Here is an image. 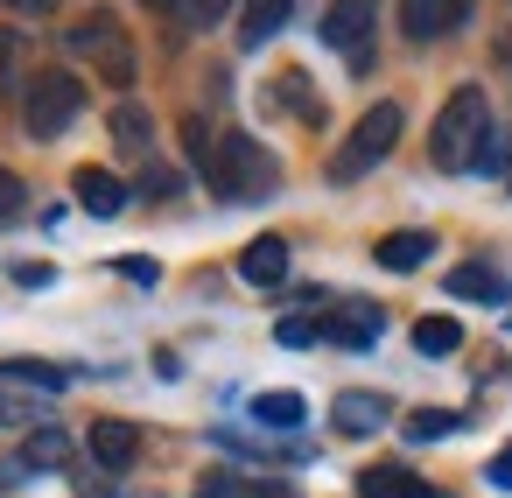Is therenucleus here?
Segmentation results:
<instances>
[{
	"label": "nucleus",
	"instance_id": "12",
	"mask_svg": "<svg viewBox=\"0 0 512 498\" xmlns=\"http://www.w3.org/2000/svg\"><path fill=\"white\" fill-rule=\"evenodd\" d=\"M358 498H435V484L407 463H372L358 470Z\"/></svg>",
	"mask_w": 512,
	"mask_h": 498
},
{
	"label": "nucleus",
	"instance_id": "22",
	"mask_svg": "<svg viewBox=\"0 0 512 498\" xmlns=\"http://www.w3.org/2000/svg\"><path fill=\"white\" fill-rule=\"evenodd\" d=\"M22 211H29V183H22L8 162H0V225H15Z\"/></svg>",
	"mask_w": 512,
	"mask_h": 498
},
{
	"label": "nucleus",
	"instance_id": "9",
	"mask_svg": "<svg viewBox=\"0 0 512 498\" xmlns=\"http://www.w3.org/2000/svg\"><path fill=\"white\" fill-rule=\"evenodd\" d=\"M386 393H365V386H351V393H337L330 400V421H337V435H379L386 428Z\"/></svg>",
	"mask_w": 512,
	"mask_h": 498
},
{
	"label": "nucleus",
	"instance_id": "13",
	"mask_svg": "<svg viewBox=\"0 0 512 498\" xmlns=\"http://www.w3.org/2000/svg\"><path fill=\"white\" fill-rule=\"evenodd\" d=\"M71 190H78V211H92V218H120L127 211V183L113 169H78Z\"/></svg>",
	"mask_w": 512,
	"mask_h": 498
},
{
	"label": "nucleus",
	"instance_id": "8",
	"mask_svg": "<svg viewBox=\"0 0 512 498\" xmlns=\"http://www.w3.org/2000/svg\"><path fill=\"white\" fill-rule=\"evenodd\" d=\"M470 8L477 0H400V29L414 43H435V36H456L470 22Z\"/></svg>",
	"mask_w": 512,
	"mask_h": 498
},
{
	"label": "nucleus",
	"instance_id": "17",
	"mask_svg": "<svg viewBox=\"0 0 512 498\" xmlns=\"http://www.w3.org/2000/svg\"><path fill=\"white\" fill-rule=\"evenodd\" d=\"M64 365H43V358H0V386H29V393H64Z\"/></svg>",
	"mask_w": 512,
	"mask_h": 498
},
{
	"label": "nucleus",
	"instance_id": "3",
	"mask_svg": "<svg viewBox=\"0 0 512 498\" xmlns=\"http://www.w3.org/2000/svg\"><path fill=\"white\" fill-rule=\"evenodd\" d=\"M64 43H71V57H85V64H92V71H99L106 85H120V92H127V85L141 78L134 36H127V22H113L106 8H92L85 22H71V29H64Z\"/></svg>",
	"mask_w": 512,
	"mask_h": 498
},
{
	"label": "nucleus",
	"instance_id": "10",
	"mask_svg": "<svg viewBox=\"0 0 512 498\" xmlns=\"http://www.w3.org/2000/svg\"><path fill=\"white\" fill-rule=\"evenodd\" d=\"M456 302H512V281L498 274V267H484V260H463V267H449V281H442Z\"/></svg>",
	"mask_w": 512,
	"mask_h": 498
},
{
	"label": "nucleus",
	"instance_id": "4",
	"mask_svg": "<svg viewBox=\"0 0 512 498\" xmlns=\"http://www.w3.org/2000/svg\"><path fill=\"white\" fill-rule=\"evenodd\" d=\"M400 120H407V113H400L393 99H379V106H372V113H365V120L337 141V155H330V183H358V176H372V169L393 155Z\"/></svg>",
	"mask_w": 512,
	"mask_h": 498
},
{
	"label": "nucleus",
	"instance_id": "6",
	"mask_svg": "<svg viewBox=\"0 0 512 498\" xmlns=\"http://www.w3.org/2000/svg\"><path fill=\"white\" fill-rule=\"evenodd\" d=\"M372 22H379V0H330V8H323V43L330 50H351V64L365 71Z\"/></svg>",
	"mask_w": 512,
	"mask_h": 498
},
{
	"label": "nucleus",
	"instance_id": "15",
	"mask_svg": "<svg viewBox=\"0 0 512 498\" xmlns=\"http://www.w3.org/2000/svg\"><path fill=\"white\" fill-rule=\"evenodd\" d=\"M428 253H435V239H428V232H386V239L372 246V260H379L386 274H414Z\"/></svg>",
	"mask_w": 512,
	"mask_h": 498
},
{
	"label": "nucleus",
	"instance_id": "29",
	"mask_svg": "<svg viewBox=\"0 0 512 498\" xmlns=\"http://www.w3.org/2000/svg\"><path fill=\"white\" fill-rule=\"evenodd\" d=\"M15 281H22V288H50V281H57V274H50V267H43V260H15Z\"/></svg>",
	"mask_w": 512,
	"mask_h": 498
},
{
	"label": "nucleus",
	"instance_id": "34",
	"mask_svg": "<svg viewBox=\"0 0 512 498\" xmlns=\"http://www.w3.org/2000/svg\"><path fill=\"white\" fill-rule=\"evenodd\" d=\"M8 50H15V43H8V36H0V64H8Z\"/></svg>",
	"mask_w": 512,
	"mask_h": 498
},
{
	"label": "nucleus",
	"instance_id": "27",
	"mask_svg": "<svg viewBox=\"0 0 512 498\" xmlns=\"http://www.w3.org/2000/svg\"><path fill=\"white\" fill-rule=\"evenodd\" d=\"M274 337H281L288 351H302V344H316V323H309V316H288V323H281Z\"/></svg>",
	"mask_w": 512,
	"mask_h": 498
},
{
	"label": "nucleus",
	"instance_id": "7",
	"mask_svg": "<svg viewBox=\"0 0 512 498\" xmlns=\"http://www.w3.org/2000/svg\"><path fill=\"white\" fill-rule=\"evenodd\" d=\"M379 330H386V316H379L372 302H337L330 316H316V337H323V344H344V351L379 344Z\"/></svg>",
	"mask_w": 512,
	"mask_h": 498
},
{
	"label": "nucleus",
	"instance_id": "24",
	"mask_svg": "<svg viewBox=\"0 0 512 498\" xmlns=\"http://www.w3.org/2000/svg\"><path fill=\"white\" fill-rule=\"evenodd\" d=\"M281 99L302 113V120H323V99H309V85H302V71H281Z\"/></svg>",
	"mask_w": 512,
	"mask_h": 498
},
{
	"label": "nucleus",
	"instance_id": "30",
	"mask_svg": "<svg viewBox=\"0 0 512 498\" xmlns=\"http://www.w3.org/2000/svg\"><path fill=\"white\" fill-rule=\"evenodd\" d=\"M120 274H127V281H141V288H155V281H162V267H155V260H120Z\"/></svg>",
	"mask_w": 512,
	"mask_h": 498
},
{
	"label": "nucleus",
	"instance_id": "28",
	"mask_svg": "<svg viewBox=\"0 0 512 498\" xmlns=\"http://www.w3.org/2000/svg\"><path fill=\"white\" fill-rule=\"evenodd\" d=\"M484 484H491V491H512V442H505V449L484 463Z\"/></svg>",
	"mask_w": 512,
	"mask_h": 498
},
{
	"label": "nucleus",
	"instance_id": "2",
	"mask_svg": "<svg viewBox=\"0 0 512 498\" xmlns=\"http://www.w3.org/2000/svg\"><path fill=\"white\" fill-rule=\"evenodd\" d=\"M484 148H491V99H484V85H456L442 99V113H435L428 162L449 169V176H463V169H477Z\"/></svg>",
	"mask_w": 512,
	"mask_h": 498
},
{
	"label": "nucleus",
	"instance_id": "26",
	"mask_svg": "<svg viewBox=\"0 0 512 498\" xmlns=\"http://www.w3.org/2000/svg\"><path fill=\"white\" fill-rule=\"evenodd\" d=\"M141 190H148V197H155V204H162V197H176V190H183V176H176V169H162V162H155V169H148V176H141Z\"/></svg>",
	"mask_w": 512,
	"mask_h": 498
},
{
	"label": "nucleus",
	"instance_id": "32",
	"mask_svg": "<svg viewBox=\"0 0 512 498\" xmlns=\"http://www.w3.org/2000/svg\"><path fill=\"white\" fill-rule=\"evenodd\" d=\"M8 8H15V15H50L57 0H8Z\"/></svg>",
	"mask_w": 512,
	"mask_h": 498
},
{
	"label": "nucleus",
	"instance_id": "1",
	"mask_svg": "<svg viewBox=\"0 0 512 498\" xmlns=\"http://www.w3.org/2000/svg\"><path fill=\"white\" fill-rule=\"evenodd\" d=\"M183 148L204 169L211 197H225V204H260V197L281 190V162L253 134H211L204 120H183Z\"/></svg>",
	"mask_w": 512,
	"mask_h": 498
},
{
	"label": "nucleus",
	"instance_id": "18",
	"mask_svg": "<svg viewBox=\"0 0 512 498\" xmlns=\"http://www.w3.org/2000/svg\"><path fill=\"white\" fill-rule=\"evenodd\" d=\"M253 421H260V428H302V421H309V400L288 393V386H281V393H253Z\"/></svg>",
	"mask_w": 512,
	"mask_h": 498
},
{
	"label": "nucleus",
	"instance_id": "14",
	"mask_svg": "<svg viewBox=\"0 0 512 498\" xmlns=\"http://www.w3.org/2000/svg\"><path fill=\"white\" fill-rule=\"evenodd\" d=\"M288 15H295V0H246V8H239V43H246V50L274 43V36L288 29Z\"/></svg>",
	"mask_w": 512,
	"mask_h": 498
},
{
	"label": "nucleus",
	"instance_id": "35",
	"mask_svg": "<svg viewBox=\"0 0 512 498\" xmlns=\"http://www.w3.org/2000/svg\"><path fill=\"white\" fill-rule=\"evenodd\" d=\"M148 8H162V15H169V8H176V0H148Z\"/></svg>",
	"mask_w": 512,
	"mask_h": 498
},
{
	"label": "nucleus",
	"instance_id": "5",
	"mask_svg": "<svg viewBox=\"0 0 512 498\" xmlns=\"http://www.w3.org/2000/svg\"><path fill=\"white\" fill-rule=\"evenodd\" d=\"M78 113H85V85H78L71 71H36V85L22 92V127H29V141H57Z\"/></svg>",
	"mask_w": 512,
	"mask_h": 498
},
{
	"label": "nucleus",
	"instance_id": "20",
	"mask_svg": "<svg viewBox=\"0 0 512 498\" xmlns=\"http://www.w3.org/2000/svg\"><path fill=\"white\" fill-rule=\"evenodd\" d=\"M113 141H120L127 155H148V141H155V120H148L141 106H120V113H113Z\"/></svg>",
	"mask_w": 512,
	"mask_h": 498
},
{
	"label": "nucleus",
	"instance_id": "19",
	"mask_svg": "<svg viewBox=\"0 0 512 498\" xmlns=\"http://www.w3.org/2000/svg\"><path fill=\"white\" fill-rule=\"evenodd\" d=\"M456 344H463L456 316H421V323H414V351H421V358H442V351H456Z\"/></svg>",
	"mask_w": 512,
	"mask_h": 498
},
{
	"label": "nucleus",
	"instance_id": "25",
	"mask_svg": "<svg viewBox=\"0 0 512 498\" xmlns=\"http://www.w3.org/2000/svg\"><path fill=\"white\" fill-rule=\"evenodd\" d=\"M246 491H253V484L232 477V470H204V477H197V498H246Z\"/></svg>",
	"mask_w": 512,
	"mask_h": 498
},
{
	"label": "nucleus",
	"instance_id": "21",
	"mask_svg": "<svg viewBox=\"0 0 512 498\" xmlns=\"http://www.w3.org/2000/svg\"><path fill=\"white\" fill-rule=\"evenodd\" d=\"M463 428V414H449V407H414L407 414V435L414 442H442V435H456Z\"/></svg>",
	"mask_w": 512,
	"mask_h": 498
},
{
	"label": "nucleus",
	"instance_id": "36",
	"mask_svg": "<svg viewBox=\"0 0 512 498\" xmlns=\"http://www.w3.org/2000/svg\"><path fill=\"white\" fill-rule=\"evenodd\" d=\"M0 421H15V407H0Z\"/></svg>",
	"mask_w": 512,
	"mask_h": 498
},
{
	"label": "nucleus",
	"instance_id": "33",
	"mask_svg": "<svg viewBox=\"0 0 512 498\" xmlns=\"http://www.w3.org/2000/svg\"><path fill=\"white\" fill-rule=\"evenodd\" d=\"M505 190H512V134H505Z\"/></svg>",
	"mask_w": 512,
	"mask_h": 498
},
{
	"label": "nucleus",
	"instance_id": "16",
	"mask_svg": "<svg viewBox=\"0 0 512 498\" xmlns=\"http://www.w3.org/2000/svg\"><path fill=\"white\" fill-rule=\"evenodd\" d=\"M239 274H246L253 288H274V281L288 274V239H274V232H267V239H253V246L239 253Z\"/></svg>",
	"mask_w": 512,
	"mask_h": 498
},
{
	"label": "nucleus",
	"instance_id": "31",
	"mask_svg": "<svg viewBox=\"0 0 512 498\" xmlns=\"http://www.w3.org/2000/svg\"><path fill=\"white\" fill-rule=\"evenodd\" d=\"M190 15L211 29V22H225V15H232V0H190Z\"/></svg>",
	"mask_w": 512,
	"mask_h": 498
},
{
	"label": "nucleus",
	"instance_id": "23",
	"mask_svg": "<svg viewBox=\"0 0 512 498\" xmlns=\"http://www.w3.org/2000/svg\"><path fill=\"white\" fill-rule=\"evenodd\" d=\"M64 456H71V442H64L57 428H43V435H29V449H22V463H50V470H57Z\"/></svg>",
	"mask_w": 512,
	"mask_h": 498
},
{
	"label": "nucleus",
	"instance_id": "11",
	"mask_svg": "<svg viewBox=\"0 0 512 498\" xmlns=\"http://www.w3.org/2000/svg\"><path fill=\"white\" fill-rule=\"evenodd\" d=\"M92 463L99 470H134V456H141V428L134 421H92Z\"/></svg>",
	"mask_w": 512,
	"mask_h": 498
}]
</instances>
